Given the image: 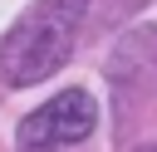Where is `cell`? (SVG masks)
I'll use <instances>...</instances> for the list:
<instances>
[{
    "mask_svg": "<svg viewBox=\"0 0 157 152\" xmlns=\"http://www.w3.org/2000/svg\"><path fill=\"white\" fill-rule=\"evenodd\" d=\"M98 127V103L83 88H64L49 103H39L25 123H20V142L44 152V147H74Z\"/></svg>",
    "mask_w": 157,
    "mask_h": 152,
    "instance_id": "7a4b0ae2",
    "label": "cell"
},
{
    "mask_svg": "<svg viewBox=\"0 0 157 152\" xmlns=\"http://www.w3.org/2000/svg\"><path fill=\"white\" fill-rule=\"evenodd\" d=\"M147 152H157V147H147Z\"/></svg>",
    "mask_w": 157,
    "mask_h": 152,
    "instance_id": "3957f363",
    "label": "cell"
},
{
    "mask_svg": "<svg viewBox=\"0 0 157 152\" xmlns=\"http://www.w3.org/2000/svg\"><path fill=\"white\" fill-rule=\"evenodd\" d=\"M137 5H142V0H137Z\"/></svg>",
    "mask_w": 157,
    "mask_h": 152,
    "instance_id": "277c9868",
    "label": "cell"
},
{
    "mask_svg": "<svg viewBox=\"0 0 157 152\" xmlns=\"http://www.w3.org/2000/svg\"><path fill=\"white\" fill-rule=\"evenodd\" d=\"M83 15L88 0H34L0 39V78L10 88L44 83L59 64H69Z\"/></svg>",
    "mask_w": 157,
    "mask_h": 152,
    "instance_id": "6da1fadb",
    "label": "cell"
}]
</instances>
